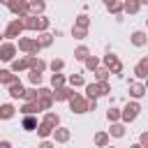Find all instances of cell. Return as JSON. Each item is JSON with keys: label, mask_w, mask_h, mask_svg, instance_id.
Here are the masks:
<instances>
[{"label": "cell", "mask_w": 148, "mask_h": 148, "mask_svg": "<svg viewBox=\"0 0 148 148\" xmlns=\"http://www.w3.org/2000/svg\"><path fill=\"white\" fill-rule=\"evenodd\" d=\"M86 92H88V99H95L97 95H106L109 92V83L106 81H102V83H90V86H86Z\"/></svg>", "instance_id": "cell-1"}, {"label": "cell", "mask_w": 148, "mask_h": 148, "mask_svg": "<svg viewBox=\"0 0 148 148\" xmlns=\"http://www.w3.org/2000/svg\"><path fill=\"white\" fill-rule=\"evenodd\" d=\"M69 106H72V111H76V113L88 111V102H86L83 97H79V95H72V97H69Z\"/></svg>", "instance_id": "cell-2"}, {"label": "cell", "mask_w": 148, "mask_h": 148, "mask_svg": "<svg viewBox=\"0 0 148 148\" xmlns=\"http://www.w3.org/2000/svg\"><path fill=\"white\" fill-rule=\"evenodd\" d=\"M18 49H23V51H28V53H37V51H39V42L21 39V42H18Z\"/></svg>", "instance_id": "cell-3"}, {"label": "cell", "mask_w": 148, "mask_h": 148, "mask_svg": "<svg viewBox=\"0 0 148 148\" xmlns=\"http://www.w3.org/2000/svg\"><path fill=\"white\" fill-rule=\"evenodd\" d=\"M9 9L16 14H28V2L25 0H9Z\"/></svg>", "instance_id": "cell-4"}, {"label": "cell", "mask_w": 148, "mask_h": 148, "mask_svg": "<svg viewBox=\"0 0 148 148\" xmlns=\"http://www.w3.org/2000/svg\"><path fill=\"white\" fill-rule=\"evenodd\" d=\"M14 53H16V46H14V44H2V46H0V58H2V60H12Z\"/></svg>", "instance_id": "cell-5"}, {"label": "cell", "mask_w": 148, "mask_h": 148, "mask_svg": "<svg viewBox=\"0 0 148 148\" xmlns=\"http://www.w3.org/2000/svg\"><path fill=\"white\" fill-rule=\"evenodd\" d=\"M136 116H139V104H127L125 111H123V118L125 120H134Z\"/></svg>", "instance_id": "cell-6"}, {"label": "cell", "mask_w": 148, "mask_h": 148, "mask_svg": "<svg viewBox=\"0 0 148 148\" xmlns=\"http://www.w3.org/2000/svg\"><path fill=\"white\" fill-rule=\"evenodd\" d=\"M21 30H23L21 21H12V23L7 25V32H5V37H16V35H18Z\"/></svg>", "instance_id": "cell-7"}, {"label": "cell", "mask_w": 148, "mask_h": 148, "mask_svg": "<svg viewBox=\"0 0 148 148\" xmlns=\"http://www.w3.org/2000/svg\"><path fill=\"white\" fill-rule=\"evenodd\" d=\"M9 86H12V88H9V95H12L14 99H18V97H23V92H25V90H23V86H21L18 81H14V83H9Z\"/></svg>", "instance_id": "cell-8"}, {"label": "cell", "mask_w": 148, "mask_h": 148, "mask_svg": "<svg viewBox=\"0 0 148 148\" xmlns=\"http://www.w3.org/2000/svg\"><path fill=\"white\" fill-rule=\"evenodd\" d=\"M104 65H106L109 69H113V72H120V62H118L116 56H106V58H104Z\"/></svg>", "instance_id": "cell-9"}, {"label": "cell", "mask_w": 148, "mask_h": 148, "mask_svg": "<svg viewBox=\"0 0 148 148\" xmlns=\"http://www.w3.org/2000/svg\"><path fill=\"white\" fill-rule=\"evenodd\" d=\"M72 95H74L72 90L60 88V86H58V90H56V92H51V97H56V99H67V97H72Z\"/></svg>", "instance_id": "cell-10"}, {"label": "cell", "mask_w": 148, "mask_h": 148, "mask_svg": "<svg viewBox=\"0 0 148 148\" xmlns=\"http://www.w3.org/2000/svg\"><path fill=\"white\" fill-rule=\"evenodd\" d=\"M16 76L9 72V69H0V83H14Z\"/></svg>", "instance_id": "cell-11"}, {"label": "cell", "mask_w": 148, "mask_h": 148, "mask_svg": "<svg viewBox=\"0 0 148 148\" xmlns=\"http://www.w3.org/2000/svg\"><path fill=\"white\" fill-rule=\"evenodd\" d=\"M14 116V106L12 104H2L0 106V118H12Z\"/></svg>", "instance_id": "cell-12"}, {"label": "cell", "mask_w": 148, "mask_h": 148, "mask_svg": "<svg viewBox=\"0 0 148 148\" xmlns=\"http://www.w3.org/2000/svg\"><path fill=\"white\" fill-rule=\"evenodd\" d=\"M123 9H125V12H130V14H134V12L139 9V0H127V2L123 5Z\"/></svg>", "instance_id": "cell-13"}, {"label": "cell", "mask_w": 148, "mask_h": 148, "mask_svg": "<svg viewBox=\"0 0 148 148\" xmlns=\"http://www.w3.org/2000/svg\"><path fill=\"white\" fill-rule=\"evenodd\" d=\"M53 134H56V141H67V139H69V132L62 130V127H60V130H53Z\"/></svg>", "instance_id": "cell-14"}, {"label": "cell", "mask_w": 148, "mask_h": 148, "mask_svg": "<svg viewBox=\"0 0 148 148\" xmlns=\"http://www.w3.org/2000/svg\"><path fill=\"white\" fill-rule=\"evenodd\" d=\"M74 58H76V60H86V58H88V49H86V46H79V49L74 51Z\"/></svg>", "instance_id": "cell-15"}, {"label": "cell", "mask_w": 148, "mask_h": 148, "mask_svg": "<svg viewBox=\"0 0 148 148\" xmlns=\"http://www.w3.org/2000/svg\"><path fill=\"white\" fill-rule=\"evenodd\" d=\"M35 127H37V120L30 118V116H25L23 118V130H35Z\"/></svg>", "instance_id": "cell-16"}, {"label": "cell", "mask_w": 148, "mask_h": 148, "mask_svg": "<svg viewBox=\"0 0 148 148\" xmlns=\"http://www.w3.org/2000/svg\"><path fill=\"white\" fill-rule=\"evenodd\" d=\"M132 42H134L136 46H141V44H146V35H143V32H134V35H132Z\"/></svg>", "instance_id": "cell-17"}, {"label": "cell", "mask_w": 148, "mask_h": 148, "mask_svg": "<svg viewBox=\"0 0 148 148\" xmlns=\"http://www.w3.org/2000/svg\"><path fill=\"white\" fill-rule=\"evenodd\" d=\"M25 67H28V58H23V60H14V65H12V69H14V72L25 69Z\"/></svg>", "instance_id": "cell-18"}, {"label": "cell", "mask_w": 148, "mask_h": 148, "mask_svg": "<svg viewBox=\"0 0 148 148\" xmlns=\"http://www.w3.org/2000/svg\"><path fill=\"white\" fill-rule=\"evenodd\" d=\"M146 65H148V60L143 58V60L139 62V67H136V76H139V79H143V76H146Z\"/></svg>", "instance_id": "cell-19"}, {"label": "cell", "mask_w": 148, "mask_h": 148, "mask_svg": "<svg viewBox=\"0 0 148 148\" xmlns=\"http://www.w3.org/2000/svg\"><path fill=\"white\" fill-rule=\"evenodd\" d=\"M44 123H46L49 127H56V125H58V116H56V113H46V118H44Z\"/></svg>", "instance_id": "cell-20"}, {"label": "cell", "mask_w": 148, "mask_h": 148, "mask_svg": "<svg viewBox=\"0 0 148 148\" xmlns=\"http://www.w3.org/2000/svg\"><path fill=\"white\" fill-rule=\"evenodd\" d=\"M130 90H132V95H134V97H141V95L146 92V90H143V86H139V83H134Z\"/></svg>", "instance_id": "cell-21"}, {"label": "cell", "mask_w": 148, "mask_h": 148, "mask_svg": "<svg viewBox=\"0 0 148 148\" xmlns=\"http://www.w3.org/2000/svg\"><path fill=\"white\" fill-rule=\"evenodd\" d=\"M30 7H32V12H44V2L42 0H32Z\"/></svg>", "instance_id": "cell-22"}, {"label": "cell", "mask_w": 148, "mask_h": 148, "mask_svg": "<svg viewBox=\"0 0 148 148\" xmlns=\"http://www.w3.org/2000/svg\"><path fill=\"white\" fill-rule=\"evenodd\" d=\"M49 44H51V35H49V32H44V35L39 37V46H49Z\"/></svg>", "instance_id": "cell-23"}, {"label": "cell", "mask_w": 148, "mask_h": 148, "mask_svg": "<svg viewBox=\"0 0 148 148\" xmlns=\"http://www.w3.org/2000/svg\"><path fill=\"white\" fill-rule=\"evenodd\" d=\"M69 83H72V86H83V76H81V74H74V76L69 79Z\"/></svg>", "instance_id": "cell-24"}, {"label": "cell", "mask_w": 148, "mask_h": 148, "mask_svg": "<svg viewBox=\"0 0 148 148\" xmlns=\"http://www.w3.org/2000/svg\"><path fill=\"white\" fill-rule=\"evenodd\" d=\"M32 111H39V109H37V102H30V104L23 106V113H32Z\"/></svg>", "instance_id": "cell-25"}, {"label": "cell", "mask_w": 148, "mask_h": 148, "mask_svg": "<svg viewBox=\"0 0 148 148\" xmlns=\"http://www.w3.org/2000/svg\"><path fill=\"white\" fill-rule=\"evenodd\" d=\"M76 25H79V28H86V25H88V16H86V14H81V16L76 18Z\"/></svg>", "instance_id": "cell-26"}, {"label": "cell", "mask_w": 148, "mask_h": 148, "mask_svg": "<svg viewBox=\"0 0 148 148\" xmlns=\"http://www.w3.org/2000/svg\"><path fill=\"white\" fill-rule=\"evenodd\" d=\"M46 25H49V21H46V18H35V28H39V30H44Z\"/></svg>", "instance_id": "cell-27"}, {"label": "cell", "mask_w": 148, "mask_h": 148, "mask_svg": "<svg viewBox=\"0 0 148 148\" xmlns=\"http://www.w3.org/2000/svg\"><path fill=\"white\" fill-rule=\"evenodd\" d=\"M30 81H32V83H39V81H42V72H35V69H32V72H30Z\"/></svg>", "instance_id": "cell-28"}, {"label": "cell", "mask_w": 148, "mask_h": 148, "mask_svg": "<svg viewBox=\"0 0 148 148\" xmlns=\"http://www.w3.org/2000/svg\"><path fill=\"white\" fill-rule=\"evenodd\" d=\"M51 83H53V86H62V83H65V79H62L60 74H53V76H51Z\"/></svg>", "instance_id": "cell-29"}, {"label": "cell", "mask_w": 148, "mask_h": 148, "mask_svg": "<svg viewBox=\"0 0 148 148\" xmlns=\"http://www.w3.org/2000/svg\"><path fill=\"white\" fill-rule=\"evenodd\" d=\"M72 32H74V37H79V39H81V37H86V28H79V25H76Z\"/></svg>", "instance_id": "cell-30"}, {"label": "cell", "mask_w": 148, "mask_h": 148, "mask_svg": "<svg viewBox=\"0 0 148 148\" xmlns=\"http://www.w3.org/2000/svg\"><path fill=\"white\" fill-rule=\"evenodd\" d=\"M86 67L88 69H95L97 67V58H86Z\"/></svg>", "instance_id": "cell-31"}, {"label": "cell", "mask_w": 148, "mask_h": 148, "mask_svg": "<svg viewBox=\"0 0 148 148\" xmlns=\"http://www.w3.org/2000/svg\"><path fill=\"white\" fill-rule=\"evenodd\" d=\"M111 134L113 136H123V125H113L111 127Z\"/></svg>", "instance_id": "cell-32"}, {"label": "cell", "mask_w": 148, "mask_h": 148, "mask_svg": "<svg viewBox=\"0 0 148 148\" xmlns=\"http://www.w3.org/2000/svg\"><path fill=\"white\" fill-rule=\"evenodd\" d=\"M51 69H53V72H60V69H62V60H53V62H51Z\"/></svg>", "instance_id": "cell-33"}, {"label": "cell", "mask_w": 148, "mask_h": 148, "mask_svg": "<svg viewBox=\"0 0 148 148\" xmlns=\"http://www.w3.org/2000/svg\"><path fill=\"white\" fill-rule=\"evenodd\" d=\"M118 116H120V113H118V109H109V113H106V118H109V120H116Z\"/></svg>", "instance_id": "cell-34"}, {"label": "cell", "mask_w": 148, "mask_h": 148, "mask_svg": "<svg viewBox=\"0 0 148 148\" xmlns=\"http://www.w3.org/2000/svg\"><path fill=\"white\" fill-rule=\"evenodd\" d=\"M95 141H97L99 146H104V143L109 141V136H106V134H97V136H95Z\"/></svg>", "instance_id": "cell-35"}, {"label": "cell", "mask_w": 148, "mask_h": 148, "mask_svg": "<svg viewBox=\"0 0 148 148\" xmlns=\"http://www.w3.org/2000/svg\"><path fill=\"white\" fill-rule=\"evenodd\" d=\"M49 132H51V127H49V125H46V123H44V125H42V127H39V136H46V134H49Z\"/></svg>", "instance_id": "cell-36"}, {"label": "cell", "mask_w": 148, "mask_h": 148, "mask_svg": "<svg viewBox=\"0 0 148 148\" xmlns=\"http://www.w3.org/2000/svg\"><path fill=\"white\" fill-rule=\"evenodd\" d=\"M106 74H109L106 69H97V79H99V81H106Z\"/></svg>", "instance_id": "cell-37"}, {"label": "cell", "mask_w": 148, "mask_h": 148, "mask_svg": "<svg viewBox=\"0 0 148 148\" xmlns=\"http://www.w3.org/2000/svg\"><path fill=\"white\" fill-rule=\"evenodd\" d=\"M0 2H5V5H9V0H0Z\"/></svg>", "instance_id": "cell-38"}, {"label": "cell", "mask_w": 148, "mask_h": 148, "mask_svg": "<svg viewBox=\"0 0 148 148\" xmlns=\"http://www.w3.org/2000/svg\"><path fill=\"white\" fill-rule=\"evenodd\" d=\"M139 2H148V0H139Z\"/></svg>", "instance_id": "cell-39"}, {"label": "cell", "mask_w": 148, "mask_h": 148, "mask_svg": "<svg viewBox=\"0 0 148 148\" xmlns=\"http://www.w3.org/2000/svg\"><path fill=\"white\" fill-rule=\"evenodd\" d=\"M0 37H2V35H0Z\"/></svg>", "instance_id": "cell-40"}]
</instances>
